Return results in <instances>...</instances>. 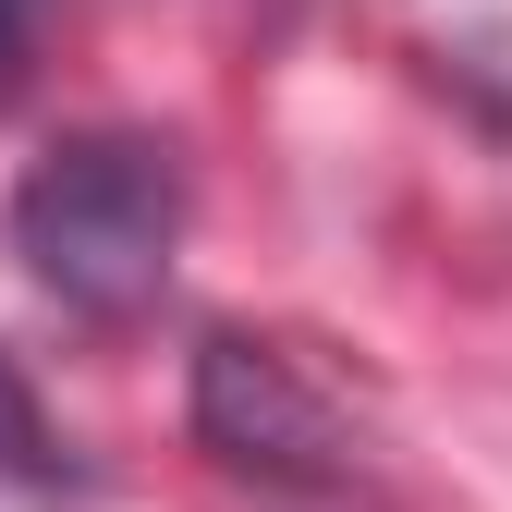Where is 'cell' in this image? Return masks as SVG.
<instances>
[{
    "instance_id": "1",
    "label": "cell",
    "mask_w": 512,
    "mask_h": 512,
    "mask_svg": "<svg viewBox=\"0 0 512 512\" xmlns=\"http://www.w3.org/2000/svg\"><path fill=\"white\" fill-rule=\"evenodd\" d=\"M183 159L159 135H61L13 183V256L74 305V317H135L159 305L183 256Z\"/></svg>"
},
{
    "instance_id": "2",
    "label": "cell",
    "mask_w": 512,
    "mask_h": 512,
    "mask_svg": "<svg viewBox=\"0 0 512 512\" xmlns=\"http://www.w3.org/2000/svg\"><path fill=\"white\" fill-rule=\"evenodd\" d=\"M196 439L232 476H256V488H342L354 476L342 415L293 378L281 342H244V330L196 342Z\"/></svg>"
},
{
    "instance_id": "3",
    "label": "cell",
    "mask_w": 512,
    "mask_h": 512,
    "mask_svg": "<svg viewBox=\"0 0 512 512\" xmlns=\"http://www.w3.org/2000/svg\"><path fill=\"white\" fill-rule=\"evenodd\" d=\"M0 476H61V439H49V415H37V391L13 378V354H0Z\"/></svg>"
},
{
    "instance_id": "4",
    "label": "cell",
    "mask_w": 512,
    "mask_h": 512,
    "mask_svg": "<svg viewBox=\"0 0 512 512\" xmlns=\"http://www.w3.org/2000/svg\"><path fill=\"white\" fill-rule=\"evenodd\" d=\"M37 25H49V0H0V110H13L25 74H37Z\"/></svg>"
}]
</instances>
